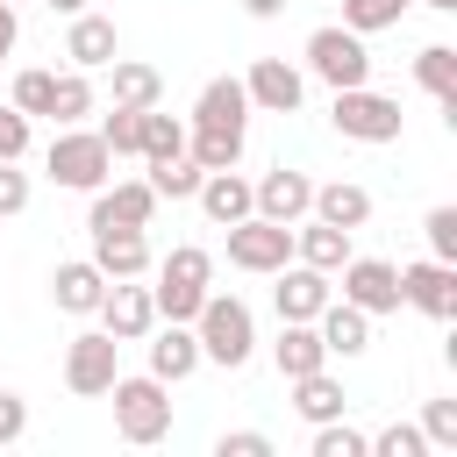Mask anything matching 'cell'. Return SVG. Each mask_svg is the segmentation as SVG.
I'll return each instance as SVG.
<instances>
[{"instance_id": "cell-26", "label": "cell", "mask_w": 457, "mask_h": 457, "mask_svg": "<svg viewBox=\"0 0 457 457\" xmlns=\"http://www.w3.org/2000/svg\"><path fill=\"white\" fill-rule=\"evenodd\" d=\"M164 100V71L143 57H114V107H157Z\"/></svg>"}, {"instance_id": "cell-39", "label": "cell", "mask_w": 457, "mask_h": 457, "mask_svg": "<svg viewBox=\"0 0 457 457\" xmlns=\"http://www.w3.org/2000/svg\"><path fill=\"white\" fill-rule=\"evenodd\" d=\"M21 150H29V114L7 100V107H0V157H14V164H21Z\"/></svg>"}, {"instance_id": "cell-41", "label": "cell", "mask_w": 457, "mask_h": 457, "mask_svg": "<svg viewBox=\"0 0 457 457\" xmlns=\"http://www.w3.org/2000/svg\"><path fill=\"white\" fill-rule=\"evenodd\" d=\"M29 428V407H21V393H0V443H14Z\"/></svg>"}, {"instance_id": "cell-24", "label": "cell", "mask_w": 457, "mask_h": 457, "mask_svg": "<svg viewBox=\"0 0 457 457\" xmlns=\"http://www.w3.org/2000/svg\"><path fill=\"white\" fill-rule=\"evenodd\" d=\"M314 221H336V228H364L371 221V193L364 186H350V179H328V186H314V207H307Z\"/></svg>"}, {"instance_id": "cell-20", "label": "cell", "mask_w": 457, "mask_h": 457, "mask_svg": "<svg viewBox=\"0 0 457 457\" xmlns=\"http://www.w3.org/2000/svg\"><path fill=\"white\" fill-rule=\"evenodd\" d=\"M314 328H321V350L328 357H364V343H371V314L350 307V300H328L314 314Z\"/></svg>"}, {"instance_id": "cell-35", "label": "cell", "mask_w": 457, "mask_h": 457, "mask_svg": "<svg viewBox=\"0 0 457 457\" xmlns=\"http://www.w3.org/2000/svg\"><path fill=\"white\" fill-rule=\"evenodd\" d=\"M421 450H428V436H421L414 421H393V428L371 436V457H421Z\"/></svg>"}, {"instance_id": "cell-10", "label": "cell", "mask_w": 457, "mask_h": 457, "mask_svg": "<svg viewBox=\"0 0 457 457\" xmlns=\"http://www.w3.org/2000/svg\"><path fill=\"white\" fill-rule=\"evenodd\" d=\"M400 300L421 307L428 321H457V264H443V257L400 264Z\"/></svg>"}, {"instance_id": "cell-23", "label": "cell", "mask_w": 457, "mask_h": 457, "mask_svg": "<svg viewBox=\"0 0 457 457\" xmlns=\"http://www.w3.org/2000/svg\"><path fill=\"white\" fill-rule=\"evenodd\" d=\"M114 50H121V43H114V21L79 7V14H71V36H64V57H71L79 71H93V64H114Z\"/></svg>"}, {"instance_id": "cell-13", "label": "cell", "mask_w": 457, "mask_h": 457, "mask_svg": "<svg viewBox=\"0 0 457 457\" xmlns=\"http://www.w3.org/2000/svg\"><path fill=\"white\" fill-rule=\"evenodd\" d=\"M250 200H257V214L264 221H300L307 207H314V179L307 171H293V164H278V171H264V179H250Z\"/></svg>"}, {"instance_id": "cell-32", "label": "cell", "mask_w": 457, "mask_h": 457, "mask_svg": "<svg viewBox=\"0 0 457 457\" xmlns=\"http://www.w3.org/2000/svg\"><path fill=\"white\" fill-rule=\"evenodd\" d=\"M400 14H407V0H343V29H357V36L393 29Z\"/></svg>"}, {"instance_id": "cell-9", "label": "cell", "mask_w": 457, "mask_h": 457, "mask_svg": "<svg viewBox=\"0 0 457 457\" xmlns=\"http://www.w3.org/2000/svg\"><path fill=\"white\" fill-rule=\"evenodd\" d=\"M100 328L114 336V343H143L150 328H157V300H150V286H136V278H107V293H100Z\"/></svg>"}, {"instance_id": "cell-22", "label": "cell", "mask_w": 457, "mask_h": 457, "mask_svg": "<svg viewBox=\"0 0 457 457\" xmlns=\"http://www.w3.org/2000/svg\"><path fill=\"white\" fill-rule=\"evenodd\" d=\"M271 364L278 378H300V371H321L328 350H321V328L314 321H278V343H271Z\"/></svg>"}, {"instance_id": "cell-12", "label": "cell", "mask_w": 457, "mask_h": 457, "mask_svg": "<svg viewBox=\"0 0 457 457\" xmlns=\"http://www.w3.org/2000/svg\"><path fill=\"white\" fill-rule=\"evenodd\" d=\"M150 214H157L150 179H114V186H100V193H93L86 228H150Z\"/></svg>"}, {"instance_id": "cell-14", "label": "cell", "mask_w": 457, "mask_h": 457, "mask_svg": "<svg viewBox=\"0 0 457 457\" xmlns=\"http://www.w3.org/2000/svg\"><path fill=\"white\" fill-rule=\"evenodd\" d=\"M243 93H250V107H264V114H293V107L307 100V79H300L286 57H257V64L243 71Z\"/></svg>"}, {"instance_id": "cell-19", "label": "cell", "mask_w": 457, "mask_h": 457, "mask_svg": "<svg viewBox=\"0 0 457 457\" xmlns=\"http://www.w3.org/2000/svg\"><path fill=\"white\" fill-rule=\"evenodd\" d=\"M100 293H107V271H100L93 257H71V264H57V271H50V300H57L64 314H93V307H100Z\"/></svg>"}, {"instance_id": "cell-42", "label": "cell", "mask_w": 457, "mask_h": 457, "mask_svg": "<svg viewBox=\"0 0 457 457\" xmlns=\"http://www.w3.org/2000/svg\"><path fill=\"white\" fill-rule=\"evenodd\" d=\"M14 36H21V21H14V7H7V0H0V57H7V50H14Z\"/></svg>"}, {"instance_id": "cell-46", "label": "cell", "mask_w": 457, "mask_h": 457, "mask_svg": "<svg viewBox=\"0 0 457 457\" xmlns=\"http://www.w3.org/2000/svg\"><path fill=\"white\" fill-rule=\"evenodd\" d=\"M7 7H14V0H7Z\"/></svg>"}, {"instance_id": "cell-6", "label": "cell", "mask_w": 457, "mask_h": 457, "mask_svg": "<svg viewBox=\"0 0 457 457\" xmlns=\"http://www.w3.org/2000/svg\"><path fill=\"white\" fill-rule=\"evenodd\" d=\"M307 71L343 93V86H364L371 79V50H364L357 29H314L307 36Z\"/></svg>"}, {"instance_id": "cell-27", "label": "cell", "mask_w": 457, "mask_h": 457, "mask_svg": "<svg viewBox=\"0 0 457 457\" xmlns=\"http://www.w3.org/2000/svg\"><path fill=\"white\" fill-rule=\"evenodd\" d=\"M414 79H421V93H436V100L450 107V121H457V50H450V43H428V50L414 57Z\"/></svg>"}, {"instance_id": "cell-8", "label": "cell", "mask_w": 457, "mask_h": 457, "mask_svg": "<svg viewBox=\"0 0 457 457\" xmlns=\"http://www.w3.org/2000/svg\"><path fill=\"white\" fill-rule=\"evenodd\" d=\"M114 371H121V343H114L107 328H86V336L64 343V386H71V393L100 400V393L114 386Z\"/></svg>"}, {"instance_id": "cell-45", "label": "cell", "mask_w": 457, "mask_h": 457, "mask_svg": "<svg viewBox=\"0 0 457 457\" xmlns=\"http://www.w3.org/2000/svg\"><path fill=\"white\" fill-rule=\"evenodd\" d=\"M421 7H443V14H450V7H457V0H421Z\"/></svg>"}, {"instance_id": "cell-3", "label": "cell", "mask_w": 457, "mask_h": 457, "mask_svg": "<svg viewBox=\"0 0 457 457\" xmlns=\"http://www.w3.org/2000/svg\"><path fill=\"white\" fill-rule=\"evenodd\" d=\"M114 428H121V443H164L171 436V393H164V378H121L114 371Z\"/></svg>"}, {"instance_id": "cell-36", "label": "cell", "mask_w": 457, "mask_h": 457, "mask_svg": "<svg viewBox=\"0 0 457 457\" xmlns=\"http://www.w3.org/2000/svg\"><path fill=\"white\" fill-rule=\"evenodd\" d=\"M428 257H443V264H457V207H428Z\"/></svg>"}, {"instance_id": "cell-28", "label": "cell", "mask_w": 457, "mask_h": 457, "mask_svg": "<svg viewBox=\"0 0 457 457\" xmlns=\"http://www.w3.org/2000/svg\"><path fill=\"white\" fill-rule=\"evenodd\" d=\"M79 114H93V86H86V71L71 64V71H57V79H50V121H57V129H71Z\"/></svg>"}, {"instance_id": "cell-11", "label": "cell", "mask_w": 457, "mask_h": 457, "mask_svg": "<svg viewBox=\"0 0 457 457\" xmlns=\"http://www.w3.org/2000/svg\"><path fill=\"white\" fill-rule=\"evenodd\" d=\"M343 300L364 314H400V264L386 257H343Z\"/></svg>"}, {"instance_id": "cell-1", "label": "cell", "mask_w": 457, "mask_h": 457, "mask_svg": "<svg viewBox=\"0 0 457 457\" xmlns=\"http://www.w3.org/2000/svg\"><path fill=\"white\" fill-rule=\"evenodd\" d=\"M193 336H200V364H221V371H243L250 350H257L250 307H243L236 293H214V286H207V300H200V314H193Z\"/></svg>"}, {"instance_id": "cell-4", "label": "cell", "mask_w": 457, "mask_h": 457, "mask_svg": "<svg viewBox=\"0 0 457 457\" xmlns=\"http://www.w3.org/2000/svg\"><path fill=\"white\" fill-rule=\"evenodd\" d=\"M43 164H50V179H57V186H71V193H100V186H107L114 150L100 143V129H79V121H71V129H57V136H50V157H43Z\"/></svg>"}, {"instance_id": "cell-16", "label": "cell", "mask_w": 457, "mask_h": 457, "mask_svg": "<svg viewBox=\"0 0 457 457\" xmlns=\"http://www.w3.org/2000/svg\"><path fill=\"white\" fill-rule=\"evenodd\" d=\"M93 264L107 278H143L157 257H150V236L143 228H93Z\"/></svg>"}, {"instance_id": "cell-40", "label": "cell", "mask_w": 457, "mask_h": 457, "mask_svg": "<svg viewBox=\"0 0 457 457\" xmlns=\"http://www.w3.org/2000/svg\"><path fill=\"white\" fill-rule=\"evenodd\" d=\"M214 457H271V436H257V428H228V436L214 443Z\"/></svg>"}, {"instance_id": "cell-44", "label": "cell", "mask_w": 457, "mask_h": 457, "mask_svg": "<svg viewBox=\"0 0 457 457\" xmlns=\"http://www.w3.org/2000/svg\"><path fill=\"white\" fill-rule=\"evenodd\" d=\"M50 7H57V14H79V7H86V0H50Z\"/></svg>"}, {"instance_id": "cell-15", "label": "cell", "mask_w": 457, "mask_h": 457, "mask_svg": "<svg viewBox=\"0 0 457 457\" xmlns=\"http://www.w3.org/2000/svg\"><path fill=\"white\" fill-rule=\"evenodd\" d=\"M278 286H271V300H278V321H314L336 293H328V271H314V264H278L271 271Z\"/></svg>"}, {"instance_id": "cell-38", "label": "cell", "mask_w": 457, "mask_h": 457, "mask_svg": "<svg viewBox=\"0 0 457 457\" xmlns=\"http://www.w3.org/2000/svg\"><path fill=\"white\" fill-rule=\"evenodd\" d=\"M29 207V171H14V157H0V221Z\"/></svg>"}, {"instance_id": "cell-17", "label": "cell", "mask_w": 457, "mask_h": 457, "mask_svg": "<svg viewBox=\"0 0 457 457\" xmlns=\"http://www.w3.org/2000/svg\"><path fill=\"white\" fill-rule=\"evenodd\" d=\"M193 371H200V336H193V321H164L157 343H150V378L179 386V378H193Z\"/></svg>"}, {"instance_id": "cell-5", "label": "cell", "mask_w": 457, "mask_h": 457, "mask_svg": "<svg viewBox=\"0 0 457 457\" xmlns=\"http://www.w3.org/2000/svg\"><path fill=\"white\" fill-rule=\"evenodd\" d=\"M328 121H336V136H350V143H400V100H386V93H371V86H343L336 107H328Z\"/></svg>"}, {"instance_id": "cell-18", "label": "cell", "mask_w": 457, "mask_h": 457, "mask_svg": "<svg viewBox=\"0 0 457 457\" xmlns=\"http://www.w3.org/2000/svg\"><path fill=\"white\" fill-rule=\"evenodd\" d=\"M200 207H207V221H243V214H257V200H250V179L228 164V171H200V193H193Z\"/></svg>"}, {"instance_id": "cell-30", "label": "cell", "mask_w": 457, "mask_h": 457, "mask_svg": "<svg viewBox=\"0 0 457 457\" xmlns=\"http://www.w3.org/2000/svg\"><path fill=\"white\" fill-rule=\"evenodd\" d=\"M150 193L157 200H193L200 193V164L179 150V157H164V164H150Z\"/></svg>"}, {"instance_id": "cell-25", "label": "cell", "mask_w": 457, "mask_h": 457, "mask_svg": "<svg viewBox=\"0 0 457 457\" xmlns=\"http://www.w3.org/2000/svg\"><path fill=\"white\" fill-rule=\"evenodd\" d=\"M293 386V407H300V421H336L350 400H343V386L328 378V364L321 371H300V378H286Z\"/></svg>"}, {"instance_id": "cell-7", "label": "cell", "mask_w": 457, "mask_h": 457, "mask_svg": "<svg viewBox=\"0 0 457 457\" xmlns=\"http://www.w3.org/2000/svg\"><path fill=\"white\" fill-rule=\"evenodd\" d=\"M228 264L236 271H278V264H293V228L264 221V214L228 221Z\"/></svg>"}, {"instance_id": "cell-31", "label": "cell", "mask_w": 457, "mask_h": 457, "mask_svg": "<svg viewBox=\"0 0 457 457\" xmlns=\"http://www.w3.org/2000/svg\"><path fill=\"white\" fill-rule=\"evenodd\" d=\"M314 457H371V436L350 428L343 414L336 421H314Z\"/></svg>"}, {"instance_id": "cell-21", "label": "cell", "mask_w": 457, "mask_h": 457, "mask_svg": "<svg viewBox=\"0 0 457 457\" xmlns=\"http://www.w3.org/2000/svg\"><path fill=\"white\" fill-rule=\"evenodd\" d=\"M293 257L300 264H314V271H343V257H350V228H336V221H293Z\"/></svg>"}, {"instance_id": "cell-34", "label": "cell", "mask_w": 457, "mask_h": 457, "mask_svg": "<svg viewBox=\"0 0 457 457\" xmlns=\"http://www.w3.org/2000/svg\"><path fill=\"white\" fill-rule=\"evenodd\" d=\"M421 436H428V450H457V400H428L421 407Z\"/></svg>"}, {"instance_id": "cell-29", "label": "cell", "mask_w": 457, "mask_h": 457, "mask_svg": "<svg viewBox=\"0 0 457 457\" xmlns=\"http://www.w3.org/2000/svg\"><path fill=\"white\" fill-rule=\"evenodd\" d=\"M179 150H186V129H179L171 114L143 107V143H136V157H143V164H164V157H179Z\"/></svg>"}, {"instance_id": "cell-37", "label": "cell", "mask_w": 457, "mask_h": 457, "mask_svg": "<svg viewBox=\"0 0 457 457\" xmlns=\"http://www.w3.org/2000/svg\"><path fill=\"white\" fill-rule=\"evenodd\" d=\"M50 79L57 71H14V107L21 114H50Z\"/></svg>"}, {"instance_id": "cell-2", "label": "cell", "mask_w": 457, "mask_h": 457, "mask_svg": "<svg viewBox=\"0 0 457 457\" xmlns=\"http://www.w3.org/2000/svg\"><path fill=\"white\" fill-rule=\"evenodd\" d=\"M207 286H214V257H207L200 243H179V250L157 264V286H150L157 321H193L200 300H207Z\"/></svg>"}, {"instance_id": "cell-43", "label": "cell", "mask_w": 457, "mask_h": 457, "mask_svg": "<svg viewBox=\"0 0 457 457\" xmlns=\"http://www.w3.org/2000/svg\"><path fill=\"white\" fill-rule=\"evenodd\" d=\"M278 7H286V0H243V14H257V21H271Z\"/></svg>"}, {"instance_id": "cell-33", "label": "cell", "mask_w": 457, "mask_h": 457, "mask_svg": "<svg viewBox=\"0 0 457 457\" xmlns=\"http://www.w3.org/2000/svg\"><path fill=\"white\" fill-rule=\"evenodd\" d=\"M100 143H107L114 157H136V143H143V107H114V114L100 121Z\"/></svg>"}]
</instances>
